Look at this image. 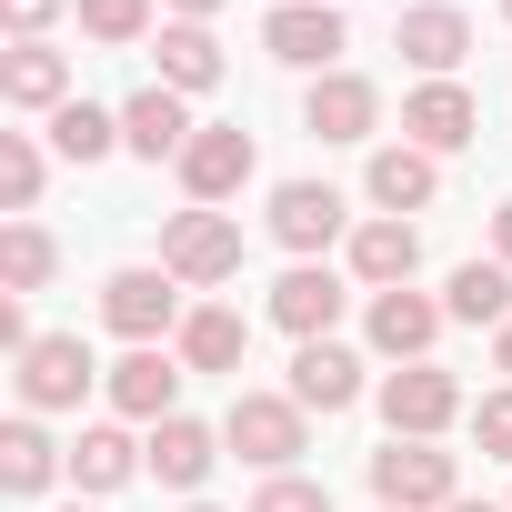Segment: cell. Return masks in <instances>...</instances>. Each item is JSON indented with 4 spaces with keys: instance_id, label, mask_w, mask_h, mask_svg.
Instances as JSON below:
<instances>
[{
    "instance_id": "7",
    "label": "cell",
    "mask_w": 512,
    "mask_h": 512,
    "mask_svg": "<svg viewBox=\"0 0 512 512\" xmlns=\"http://www.w3.org/2000/svg\"><path fill=\"white\" fill-rule=\"evenodd\" d=\"M141 462H151V482L201 492V482H211V462H221V432H211V422H191V412H171V422H151Z\"/></svg>"
},
{
    "instance_id": "33",
    "label": "cell",
    "mask_w": 512,
    "mask_h": 512,
    "mask_svg": "<svg viewBox=\"0 0 512 512\" xmlns=\"http://www.w3.org/2000/svg\"><path fill=\"white\" fill-rule=\"evenodd\" d=\"M51 11H61V0H0V21H11V31H21V41H31V31H41V21H51Z\"/></svg>"
},
{
    "instance_id": "14",
    "label": "cell",
    "mask_w": 512,
    "mask_h": 512,
    "mask_svg": "<svg viewBox=\"0 0 512 512\" xmlns=\"http://www.w3.org/2000/svg\"><path fill=\"white\" fill-rule=\"evenodd\" d=\"M272 322H282L292 342H332V322H342V282H332L322 262L282 272V282H272Z\"/></svg>"
},
{
    "instance_id": "12",
    "label": "cell",
    "mask_w": 512,
    "mask_h": 512,
    "mask_svg": "<svg viewBox=\"0 0 512 512\" xmlns=\"http://www.w3.org/2000/svg\"><path fill=\"white\" fill-rule=\"evenodd\" d=\"M402 131H412V151H462V141L482 131V111H472L462 81H422V91L402 101Z\"/></svg>"
},
{
    "instance_id": "8",
    "label": "cell",
    "mask_w": 512,
    "mask_h": 512,
    "mask_svg": "<svg viewBox=\"0 0 512 512\" xmlns=\"http://www.w3.org/2000/svg\"><path fill=\"white\" fill-rule=\"evenodd\" d=\"M262 51L292 61V71H332V51H342V11H322V0H282V11L262 21Z\"/></svg>"
},
{
    "instance_id": "29",
    "label": "cell",
    "mask_w": 512,
    "mask_h": 512,
    "mask_svg": "<svg viewBox=\"0 0 512 512\" xmlns=\"http://www.w3.org/2000/svg\"><path fill=\"white\" fill-rule=\"evenodd\" d=\"M0 201H11V211L41 201V151H31L21 131H0Z\"/></svg>"
},
{
    "instance_id": "21",
    "label": "cell",
    "mask_w": 512,
    "mask_h": 512,
    "mask_svg": "<svg viewBox=\"0 0 512 512\" xmlns=\"http://www.w3.org/2000/svg\"><path fill=\"white\" fill-rule=\"evenodd\" d=\"M0 91H11L21 111H61V101H71V61L41 51V41H21L11 61H0Z\"/></svg>"
},
{
    "instance_id": "1",
    "label": "cell",
    "mask_w": 512,
    "mask_h": 512,
    "mask_svg": "<svg viewBox=\"0 0 512 512\" xmlns=\"http://www.w3.org/2000/svg\"><path fill=\"white\" fill-rule=\"evenodd\" d=\"M372 492H382V512H452L462 492H452V452H432V442H382L372 452Z\"/></svg>"
},
{
    "instance_id": "3",
    "label": "cell",
    "mask_w": 512,
    "mask_h": 512,
    "mask_svg": "<svg viewBox=\"0 0 512 512\" xmlns=\"http://www.w3.org/2000/svg\"><path fill=\"white\" fill-rule=\"evenodd\" d=\"M161 272H171V282H191V292L231 282V272H241V231H231L221 211H181V221L161 231Z\"/></svg>"
},
{
    "instance_id": "17",
    "label": "cell",
    "mask_w": 512,
    "mask_h": 512,
    "mask_svg": "<svg viewBox=\"0 0 512 512\" xmlns=\"http://www.w3.org/2000/svg\"><path fill=\"white\" fill-rule=\"evenodd\" d=\"M121 141H131L141 161H181V151H191V111H181V91H171V81L131 91V111H121Z\"/></svg>"
},
{
    "instance_id": "23",
    "label": "cell",
    "mask_w": 512,
    "mask_h": 512,
    "mask_svg": "<svg viewBox=\"0 0 512 512\" xmlns=\"http://www.w3.org/2000/svg\"><path fill=\"white\" fill-rule=\"evenodd\" d=\"M241 352H251V322H241V312H221V302H211V312H191V322H181V362H191V372H231Z\"/></svg>"
},
{
    "instance_id": "36",
    "label": "cell",
    "mask_w": 512,
    "mask_h": 512,
    "mask_svg": "<svg viewBox=\"0 0 512 512\" xmlns=\"http://www.w3.org/2000/svg\"><path fill=\"white\" fill-rule=\"evenodd\" d=\"M171 11H181V21H211V11H221V0H171Z\"/></svg>"
},
{
    "instance_id": "9",
    "label": "cell",
    "mask_w": 512,
    "mask_h": 512,
    "mask_svg": "<svg viewBox=\"0 0 512 512\" xmlns=\"http://www.w3.org/2000/svg\"><path fill=\"white\" fill-rule=\"evenodd\" d=\"M392 51H402L412 71H432V81H452V71H462V51H472V21L452 11V0H422V11H402V31H392Z\"/></svg>"
},
{
    "instance_id": "37",
    "label": "cell",
    "mask_w": 512,
    "mask_h": 512,
    "mask_svg": "<svg viewBox=\"0 0 512 512\" xmlns=\"http://www.w3.org/2000/svg\"><path fill=\"white\" fill-rule=\"evenodd\" d=\"M452 512H512V502H452Z\"/></svg>"
},
{
    "instance_id": "32",
    "label": "cell",
    "mask_w": 512,
    "mask_h": 512,
    "mask_svg": "<svg viewBox=\"0 0 512 512\" xmlns=\"http://www.w3.org/2000/svg\"><path fill=\"white\" fill-rule=\"evenodd\" d=\"M472 442L512 462V392H482V402H472Z\"/></svg>"
},
{
    "instance_id": "11",
    "label": "cell",
    "mask_w": 512,
    "mask_h": 512,
    "mask_svg": "<svg viewBox=\"0 0 512 512\" xmlns=\"http://www.w3.org/2000/svg\"><path fill=\"white\" fill-rule=\"evenodd\" d=\"M302 121H312L322 141H372V121H382V91H372L362 71H322V81H312V101H302Z\"/></svg>"
},
{
    "instance_id": "39",
    "label": "cell",
    "mask_w": 512,
    "mask_h": 512,
    "mask_svg": "<svg viewBox=\"0 0 512 512\" xmlns=\"http://www.w3.org/2000/svg\"><path fill=\"white\" fill-rule=\"evenodd\" d=\"M191 512H211V502H191Z\"/></svg>"
},
{
    "instance_id": "38",
    "label": "cell",
    "mask_w": 512,
    "mask_h": 512,
    "mask_svg": "<svg viewBox=\"0 0 512 512\" xmlns=\"http://www.w3.org/2000/svg\"><path fill=\"white\" fill-rule=\"evenodd\" d=\"M502 21H512V0H502Z\"/></svg>"
},
{
    "instance_id": "27",
    "label": "cell",
    "mask_w": 512,
    "mask_h": 512,
    "mask_svg": "<svg viewBox=\"0 0 512 512\" xmlns=\"http://www.w3.org/2000/svg\"><path fill=\"white\" fill-rule=\"evenodd\" d=\"M51 472H61V452H51L41 422H11V432H0V482H11V492H41Z\"/></svg>"
},
{
    "instance_id": "18",
    "label": "cell",
    "mask_w": 512,
    "mask_h": 512,
    "mask_svg": "<svg viewBox=\"0 0 512 512\" xmlns=\"http://www.w3.org/2000/svg\"><path fill=\"white\" fill-rule=\"evenodd\" d=\"M442 322H452V312H442V302H422L412 282H402V292H372V352H392V362H422Z\"/></svg>"
},
{
    "instance_id": "4",
    "label": "cell",
    "mask_w": 512,
    "mask_h": 512,
    "mask_svg": "<svg viewBox=\"0 0 512 512\" xmlns=\"http://www.w3.org/2000/svg\"><path fill=\"white\" fill-rule=\"evenodd\" d=\"M452 412H462V382H452L442 362H402V372L382 382V422H392V442H432Z\"/></svg>"
},
{
    "instance_id": "13",
    "label": "cell",
    "mask_w": 512,
    "mask_h": 512,
    "mask_svg": "<svg viewBox=\"0 0 512 512\" xmlns=\"http://www.w3.org/2000/svg\"><path fill=\"white\" fill-rule=\"evenodd\" d=\"M272 241H282V251L342 241V191H332V181H282V191H272Z\"/></svg>"
},
{
    "instance_id": "22",
    "label": "cell",
    "mask_w": 512,
    "mask_h": 512,
    "mask_svg": "<svg viewBox=\"0 0 512 512\" xmlns=\"http://www.w3.org/2000/svg\"><path fill=\"white\" fill-rule=\"evenodd\" d=\"M442 312H452V322H492V332H502V322H512V272H502V262H462V272H452V292H442Z\"/></svg>"
},
{
    "instance_id": "40",
    "label": "cell",
    "mask_w": 512,
    "mask_h": 512,
    "mask_svg": "<svg viewBox=\"0 0 512 512\" xmlns=\"http://www.w3.org/2000/svg\"><path fill=\"white\" fill-rule=\"evenodd\" d=\"M71 512H81V502H71Z\"/></svg>"
},
{
    "instance_id": "25",
    "label": "cell",
    "mask_w": 512,
    "mask_h": 512,
    "mask_svg": "<svg viewBox=\"0 0 512 512\" xmlns=\"http://www.w3.org/2000/svg\"><path fill=\"white\" fill-rule=\"evenodd\" d=\"M161 81H171V91H211V81H221V41H211L201 21H171V31H161Z\"/></svg>"
},
{
    "instance_id": "19",
    "label": "cell",
    "mask_w": 512,
    "mask_h": 512,
    "mask_svg": "<svg viewBox=\"0 0 512 512\" xmlns=\"http://www.w3.org/2000/svg\"><path fill=\"white\" fill-rule=\"evenodd\" d=\"M292 402H302V412H352V402H362V362H352L342 342H302V352H292Z\"/></svg>"
},
{
    "instance_id": "5",
    "label": "cell",
    "mask_w": 512,
    "mask_h": 512,
    "mask_svg": "<svg viewBox=\"0 0 512 512\" xmlns=\"http://www.w3.org/2000/svg\"><path fill=\"white\" fill-rule=\"evenodd\" d=\"M91 372H101V362H91L81 332H41V342L21 352V402H31V412H71V402L91 392Z\"/></svg>"
},
{
    "instance_id": "15",
    "label": "cell",
    "mask_w": 512,
    "mask_h": 512,
    "mask_svg": "<svg viewBox=\"0 0 512 512\" xmlns=\"http://www.w3.org/2000/svg\"><path fill=\"white\" fill-rule=\"evenodd\" d=\"M181 372H191L181 352H151V342H141V352L111 372V402H121L131 422H171V412H181Z\"/></svg>"
},
{
    "instance_id": "31",
    "label": "cell",
    "mask_w": 512,
    "mask_h": 512,
    "mask_svg": "<svg viewBox=\"0 0 512 512\" xmlns=\"http://www.w3.org/2000/svg\"><path fill=\"white\" fill-rule=\"evenodd\" d=\"M251 512H332V492H322V482H292V472H272L262 492H251Z\"/></svg>"
},
{
    "instance_id": "6",
    "label": "cell",
    "mask_w": 512,
    "mask_h": 512,
    "mask_svg": "<svg viewBox=\"0 0 512 512\" xmlns=\"http://www.w3.org/2000/svg\"><path fill=\"white\" fill-rule=\"evenodd\" d=\"M101 322H111L121 342H161V332L181 322V282H171V272H111V282H101Z\"/></svg>"
},
{
    "instance_id": "26",
    "label": "cell",
    "mask_w": 512,
    "mask_h": 512,
    "mask_svg": "<svg viewBox=\"0 0 512 512\" xmlns=\"http://www.w3.org/2000/svg\"><path fill=\"white\" fill-rule=\"evenodd\" d=\"M51 272H61V251H51L41 221H11V231H0V282H11V292H41Z\"/></svg>"
},
{
    "instance_id": "16",
    "label": "cell",
    "mask_w": 512,
    "mask_h": 512,
    "mask_svg": "<svg viewBox=\"0 0 512 512\" xmlns=\"http://www.w3.org/2000/svg\"><path fill=\"white\" fill-rule=\"evenodd\" d=\"M412 272H422V231H412V221H392V211H382V221H362V231H352V282L402 292Z\"/></svg>"
},
{
    "instance_id": "34",
    "label": "cell",
    "mask_w": 512,
    "mask_h": 512,
    "mask_svg": "<svg viewBox=\"0 0 512 512\" xmlns=\"http://www.w3.org/2000/svg\"><path fill=\"white\" fill-rule=\"evenodd\" d=\"M492 251H502V272H512V201L492 211Z\"/></svg>"
},
{
    "instance_id": "35",
    "label": "cell",
    "mask_w": 512,
    "mask_h": 512,
    "mask_svg": "<svg viewBox=\"0 0 512 512\" xmlns=\"http://www.w3.org/2000/svg\"><path fill=\"white\" fill-rule=\"evenodd\" d=\"M492 372H512V322H502V332H492Z\"/></svg>"
},
{
    "instance_id": "20",
    "label": "cell",
    "mask_w": 512,
    "mask_h": 512,
    "mask_svg": "<svg viewBox=\"0 0 512 512\" xmlns=\"http://www.w3.org/2000/svg\"><path fill=\"white\" fill-rule=\"evenodd\" d=\"M432 191H442V171H432V151H412V141H392V151H372V201L402 221V211H432Z\"/></svg>"
},
{
    "instance_id": "30",
    "label": "cell",
    "mask_w": 512,
    "mask_h": 512,
    "mask_svg": "<svg viewBox=\"0 0 512 512\" xmlns=\"http://www.w3.org/2000/svg\"><path fill=\"white\" fill-rule=\"evenodd\" d=\"M81 31L121 51V41H141V31H151V0H81Z\"/></svg>"
},
{
    "instance_id": "28",
    "label": "cell",
    "mask_w": 512,
    "mask_h": 512,
    "mask_svg": "<svg viewBox=\"0 0 512 512\" xmlns=\"http://www.w3.org/2000/svg\"><path fill=\"white\" fill-rule=\"evenodd\" d=\"M51 141H61V161H101V151L121 141V121L91 111V101H61V111H51Z\"/></svg>"
},
{
    "instance_id": "24",
    "label": "cell",
    "mask_w": 512,
    "mask_h": 512,
    "mask_svg": "<svg viewBox=\"0 0 512 512\" xmlns=\"http://www.w3.org/2000/svg\"><path fill=\"white\" fill-rule=\"evenodd\" d=\"M131 472H141V442H131V432H111V422H101V432H81V442H71V482H81V492H121Z\"/></svg>"
},
{
    "instance_id": "2",
    "label": "cell",
    "mask_w": 512,
    "mask_h": 512,
    "mask_svg": "<svg viewBox=\"0 0 512 512\" xmlns=\"http://www.w3.org/2000/svg\"><path fill=\"white\" fill-rule=\"evenodd\" d=\"M221 442H231L241 462L282 472V462L302 452V402H292V392H231V412H221Z\"/></svg>"
},
{
    "instance_id": "10",
    "label": "cell",
    "mask_w": 512,
    "mask_h": 512,
    "mask_svg": "<svg viewBox=\"0 0 512 512\" xmlns=\"http://www.w3.org/2000/svg\"><path fill=\"white\" fill-rule=\"evenodd\" d=\"M241 181H251V131H231V121L191 131V151H181V191H191V201H231Z\"/></svg>"
}]
</instances>
